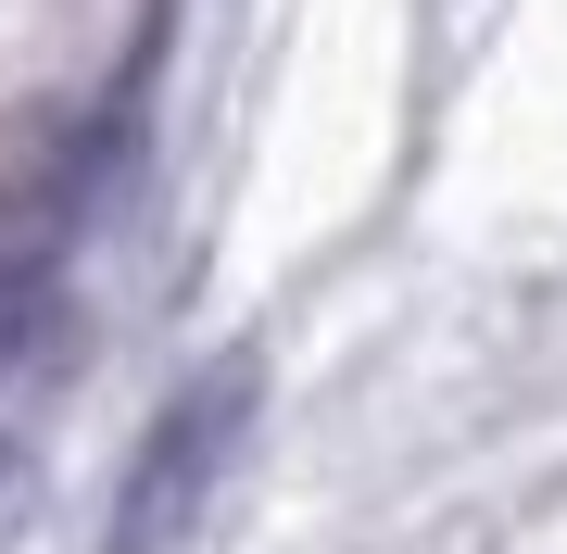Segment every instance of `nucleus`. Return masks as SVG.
Instances as JSON below:
<instances>
[{"label":"nucleus","mask_w":567,"mask_h":554,"mask_svg":"<svg viewBox=\"0 0 567 554\" xmlns=\"http://www.w3.org/2000/svg\"><path fill=\"white\" fill-rule=\"evenodd\" d=\"M252 404H265L252 353H215V366H189L177 390H164V416L140 429V453H126V479H114L102 554H177L189 530H203L215 492H227V467H240V441H252Z\"/></svg>","instance_id":"nucleus-1"}]
</instances>
